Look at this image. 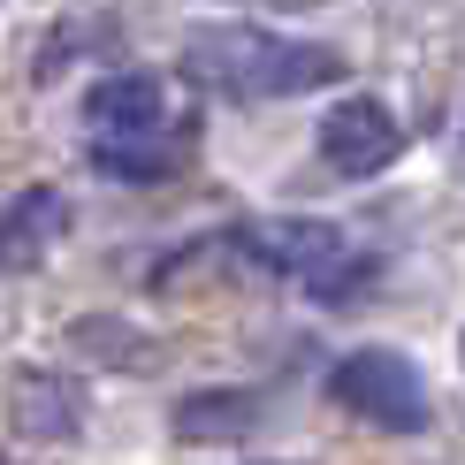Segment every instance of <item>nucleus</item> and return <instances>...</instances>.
Returning <instances> with one entry per match:
<instances>
[{
	"label": "nucleus",
	"mask_w": 465,
	"mask_h": 465,
	"mask_svg": "<svg viewBox=\"0 0 465 465\" xmlns=\"http://www.w3.org/2000/svg\"><path fill=\"white\" fill-rule=\"evenodd\" d=\"M191 123L183 130H138V138H92V161H100V176L114 183H161V176H176V168L191 161Z\"/></svg>",
	"instance_id": "nucleus-7"
},
{
	"label": "nucleus",
	"mask_w": 465,
	"mask_h": 465,
	"mask_svg": "<svg viewBox=\"0 0 465 465\" xmlns=\"http://www.w3.org/2000/svg\"><path fill=\"white\" fill-rule=\"evenodd\" d=\"M260 428V390H191L176 404V435L183 442H237Z\"/></svg>",
	"instance_id": "nucleus-9"
},
{
	"label": "nucleus",
	"mask_w": 465,
	"mask_h": 465,
	"mask_svg": "<svg viewBox=\"0 0 465 465\" xmlns=\"http://www.w3.org/2000/svg\"><path fill=\"white\" fill-rule=\"evenodd\" d=\"M176 69L214 100H290V92L336 84L343 62L313 38H275L260 24H199L183 38Z\"/></svg>",
	"instance_id": "nucleus-1"
},
{
	"label": "nucleus",
	"mask_w": 465,
	"mask_h": 465,
	"mask_svg": "<svg viewBox=\"0 0 465 465\" xmlns=\"http://www.w3.org/2000/svg\"><path fill=\"white\" fill-rule=\"evenodd\" d=\"M84 123H92V138H138V130H161L168 123V84L153 69H123V76H107V84H92Z\"/></svg>",
	"instance_id": "nucleus-5"
},
{
	"label": "nucleus",
	"mask_w": 465,
	"mask_h": 465,
	"mask_svg": "<svg viewBox=\"0 0 465 465\" xmlns=\"http://www.w3.org/2000/svg\"><path fill=\"white\" fill-rule=\"evenodd\" d=\"M237 244L252 252L260 267H275V275H298L305 290H313L321 275H336L343 260H359L351 237H343L336 222H321V214H282V222H244L237 229Z\"/></svg>",
	"instance_id": "nucleus-3"
},
{
	"label": "nucleus",
	"mask_w": 465,
	"mask_h": 465,
	"mask_svg": "<svg viewBox=\"0 0 465 465\" xmlns=\"http://www.w3.org/2000/svg\"><path fill=\"white\" fill-rule=\"evenodd\" d=\"M76 343H138V336H130V328L123 321H76ZM114 366H145V359H130V351H107Z\"/></svg>",
	"instance_id": "nucleus-10"
},
{
	"label": "nucleus",
	"mask_w": 465,
	"mask_h": 465,
	"mask_svg": "<svg viewBox=\"0 0 465 465\" xmlns=\"http://www.w3.org/2000/svg\"><path fill=\"white\" fill-rule=\"evenodd\" d=\"M397 145H404V130H397V114L390 100H374V92H351V100H336L321 114V161L336 168V176H381V168L397 161Z\"/></svg>",
	"instance_id": "nucleus-4"
},
{
	"label": "nucleus",
	"mask_w": 465,
	"mask_h": 465,
	"mask_svg": "<svg viewBox=\"0 0 465 465\" xmlns=\"http://www.w3.org/2000/svg\"><path fill=\"white\" fill-rule=\"evenodd\" d=\"M343 412H359L366 428H390V435H420L428 428V381L404 351H351L328 374Z\"/></svg>",
	"instance_id": "nucleus-2"
},
{
	"label": "nucleus",
	"mask_w": 465,
	"mask_h": 465,
	"mask_svg": "<svg viewBox=\"0 0 465 465\" xmlns=\"http://www.w3.org/2000/svg\"><path fill=\"white\" fill-rule=\"evenodd\" d=\"M15 428L38 442H69L84 435V390L69 374H46V366H24L15 374Z\"/></svg>",
	"instance_id": "nucleus-8"
},
{
	"label": "nucleus",
	"mask_w": 465,
	"mask_h": 465,
	"mask_svg": "<svg viewBox=\"0 0 465 465\" xmlns=\"http://www.w3.org/2000/svg\"><path fill=\"white\" fill-rule=\"evenodd\" d=\"M62 222H69V199H62L54 183L15 191V199H8V214H0V267H8V275L38 267V260L54 252V237H62Z\"/></svg>",
	"instance_id": "nucleus-6"
}]
</instances>
